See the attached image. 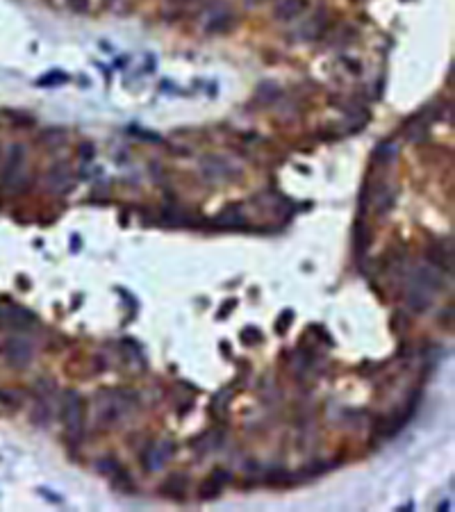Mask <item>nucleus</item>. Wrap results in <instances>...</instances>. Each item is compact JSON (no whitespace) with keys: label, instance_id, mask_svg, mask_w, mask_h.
Wrapping results in <instances>:
<instances>
[{"label":"nucleus","instance_id":"f257e3e1","mask_svg":"<svg viewBox=\"0 0 455 512\" xmlns=\"http://www.w3.org/2000/svg\"><path fill=\"white\" fill-rule=\"evenodd\" d=\"M0 360L12 369H27L34 360V344L21 332L0 341Z\"/></svg>","mask_w":455,"mask_h":512},{"label":"nucleus","instance_id":"f03ea898","mask_svg":"<svg viewBox=\"0 0 455 512\" xmlns=\"http://www.w3.org/2000/svg\"><path fill=\"white\" fill-rule=\"evenodd\" d=\"M62 422L71 442H80L84 437V401L82 396L69 389L62 401Z\"/></svg>","mask_w":455,"mask_h":512},{"label":"nucleus","instance_id":"7ed1b4c3","mask_svg":"<svg viewBox=\"0 0 455 512\" xmlns=\"http://www.w3.org/2000/svg\"><path fill=\"white\" fill-rule=\"evenodd\" d=\"M39 324L37 315L21 305H5L0 308V328H10L12 332H27L34 330Z\"/></svg>","mask_w":455,"mask_h":512},{"label":"nucleus","instance_id":"20e7f679","mask_svg":"<svg viewBox=\"0 0 455 512\" xmlns=\"http://www.w3.org/2000/svg\"><path fill=\"white\" fill-rule=\"evenodd\" d=\"M23 162H25V148L21 144H14L5 158V164L0 169V184L5 189H19L23 180Z\"/></svg>","mask_w":455,"mask_h":512},{"label":"nucleus","instance_id":"39448f33","mask_svg":"<svg viewBox=\"0 0 455 512\" xmlns=\"http://www.w3.org/2000/svg\"><path fill=\"white\" fill-rule=\"evenodd\" d=\"M175 453V444L164 439V442H158V444H151L148 449L141 455V465H144L146 472H158L167 465L171 460V455Z\"/></svg>","mask_w":455,"mask_h":512},{"label":"nucleus","instance_id":"423d86ee","mask_svg":"<svg viewBox=\"0 0 455 512\" xmlns=\"http://www.w3.org/2000/svg\"><path fill=\"white\" fill-rule=\"evenodd\" d=\"M230 480H232V474L228 472V469H214V472L210 474V478L201 485V499H217Z\"/></svg>","mask_w":455,"mask_h":512},{"label":"nucleus","instance_id":"0eeeda50","mask_svg":"<svg viewBox=\"0 0 455 512\" xmlns=\"http://www.w3.org/2000/svg\"><path fill=\"white\" fill-rule=\"evenodd\" d=\"M187 487H189L187 476H184V474H173L171 478H167L164 483H162L160 492L164 494V496H169V499L182 501L184 494H187Z\"/></svg>","mask_w":455,"mask_h":512},{"label":"nucleus","instance_id":"6e6552de","mask_svg":"<svg viewBox=\"0 0 455 512\" xmlns=\"http://www.w3.org/2000/svg\"><path fill=\"white\" fill-rule=\"evenodd\" d=\"M308 10V0H280L275 5V19L280 21H291Z\"/></svg>","mask_w":455,"mask_h":512},{"label":"nucleus","instance_id":"1a4fd4ad","mask_svg":"<svg viewBox=\"0 0 455 512\" xmlns=\"http://www.w3.org/2000/svg\"><path fill=\"white\" fill-rule=\"evenodd\" d=\"M0 405L10 412H16L21 405H23V396H21L19 389L12 387H0Z\"/></svg>","mask_w":455,"mask_h":512},{"label":"nucleus","instance_id":"9d476101","mask_svg":"<svg viewBox=\"0 0 455 512\" xmlns=\"http://www.w3.org/2000/svg\"><path fill=\"white\" fill-rule=\"evenodd\" d=\"M296 478L291 476L289 472H284V469H271V472L265 474V483L271 487H280V485H291Z\"/></svg>","mask_w":455,"mask_h":512},{"label":"nucleus","instance_id":"9b49d317","mask_svg":"<svg viewBox=\"0 0 455 512\" xmlns=\"http://www.w3.org/2000/svg\"><path fill=\"white\" fill-rule=\"evenodd\" d=\"M112 487L114 489H119V492H125V494H130L132 489H134V483H132V478H130V474L125 472V469H116V472L112 474Z\"/></svg>","mask_w":455,"mask_h":512},{"label":"nucleus","instance_id":"f8f14e48","mask_svg":"<svg viewBox=\"0 0 455 512\" xmlns=\"http://www.w3.org/2000/svg\"><path fill=\"white\" fill-rule=\"evenodd\" d=\"M239 208H230L228 212H223L221 217H217V225L221 228H241L244 225V217L237 212Z\"/></svg>","mask_w":455,"mask_h":512},{"label":"nucleus","instance_id":"ddd939ff","mask_svg":"<svg viewBox=\"0 0 455 512\" xmlns=\"http://www.w3.org/2000/svg\"><path fill=\"white\" fill-rule=\"evenodd\" d=\"M367 246H369V230L365 225H358V230H355V251H358V258H365Z\"/></svg>","mask_w":455,"mask_h":512},{"label":"nucleus","instance_id":"4468645a","mask_svg":"<svg viewBox=\"0 0 455 512\" xmlns=\"http://www.w3.org/2000/svg\"><path fill=\"white\" fill-rule=\"evenodd\" d=\"M119 467H121L119 462L114 460V458H110V455H108V458H103V460H98V462H96V469H98L101 474H105V476H112Z\"/></svg>","mask_w":455,"mask_h":512},{"label":"nucleus","instance_id":"2eb2a0df","mask_svg":"<svg viewBox=\"0 0 455 512\" xmlns=\"http://www.w3.org/2000/svg\"><path fill=\"white\" fill-rule=\"evenodd\" d=\"M241 339H244L246 344H260V341L265 339V335H262L255 326H251V328H246L244 332H241Z\"/></svg>","mask_w":455,"mask_h":512},{"label":"nucleus","instance_id":"dca6fc26","mask_svg":"<svg viewBox=\"0 0 455 512\" xmlns=\"http://www.w3.org/2000/svg\"><path fill=\"white\" fill-rule=\"evenodd\" d=\"M291 319H294V312L287 310V312H284V319H280V321H278V332H284V330H287V326H289Z\"/></svg>","mask_w":455,"mask_h":512},{"label":"nucleus","instance_id":"f3484780","mask_svg":"<svg viewBox=\"0 0 455 512\" xmlns=\"http://www.w3.org/2000/svg\"><path fill=\"white\" fill-rule=\"evenodd\" d=\"M0 155H3V146H0Z\"/></svg>","mask_w":455,"mask_h":512}]
</instances>
